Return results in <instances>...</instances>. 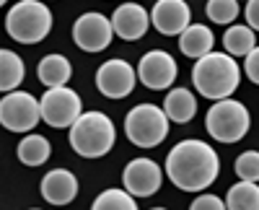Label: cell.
I'll list each match as a JSON object with an SVG mask.
<instances>
[{"mask_svg": "<svg viewBox=\"0 0 259 210\" xmlns=\"http://www.w3.org/2000/svg\"><path fill=\"white\" fill-rule=\"evenodd\" d=\"M163 184V172L153 158H133L122 172V187L135 197H153Z\"/></svg>", "mask_w": 259, "mask_h": 210, "instance_id": "7c38bea8", "label": "cell"}, {"mask_svg": "<svg viewBox=\"0 0 259 210\" xmlns=\"http://www.w3.org/2000/svg\"><path fill=\"white\" fill-rule=\"evenodd\" d=\"M39 190L50 205H70L78 195V177L68 169H52L45 174Z\"/></svg>", "mask_w": 259, "mask_h": 210, "instance_id": "9a60e30c", "label": "cell"}, {"mask_svg": "<svg viewBox=\"0 0 259 210\" xmlns=\"http://www.w3.org/2000/svg\"><path fill=\"white\" fill-rule=\"evenodd\" d=\"M41 101V122H47L55 130H65L73 128V122L83 114V101L78 96V91H73L70 86H55L47 89Z\"/></svg>", "mask_w": 259, "mask_h": 210, "instance_id": "ba28073f", "label": "cell"}, {"mask_svg": "<svg viewBox=\"0 0 259 210\" xmlns=\"http://www.w3.org/2000/svg\"><path fill=\"white\" fill-rule=\"evenodd\" d=\"M239 0H207L205 13L212 24H221V26H231L236 16H239Z\"/></svg>", "mask_w": 259, "mask_h": 210, "instance_id": "cb8c5ba5", "label": "cell"}, {"mask_svg": "<svg viewBox=\"0 0 259 210\" xmlns=\"http://www.w3.org/2000/svg\"><path fill=\"white\" fill-rule=\"evenodd\" d=\"M244 73L251 83H256L259 86V45L244 57Z\"/></svg>", "mask_w": 259, "mask_h": 210, "instance_id": "4316f807", "label": "cell"}, {"mask_svg": "<svg viewBox=\"0 0 259 210\" xmlns=\"http://www.w3.org/2000/svg\"><path fill=\"white\" fill-rule=\"evenodd\" d=\"M177 60L171 57L166 50H150L140 57V65H138V78L145 89L150 91H166L174 86L177 80Z\"/></svg>", "mask_w": 259, "mask_h": 210, "instance_id": "8fae6325", "label": "cell"}, {"mask_svg": "<svg viewBox=\"0 0 259 210\" xmlns=\"http://www.w3.org/2000/svg\"><path fill=\"white\" fill-rule=\"evenodd\" d=\"M192 210H226L228 205H226V200H221L218 195H207V192H202V195H197L192 200V205H189Z\"/></svg>", "mask_w": 259, "mask_h": 210, "instance_id": "484cf974", "label": "cell"}, {"mask_svg": "<svg viewBox=\"0 0 259 210\" xmlns=\"http://www.w3.org/2000/svg\"><path fill=\"white\" fill-rule=\"evenodd\" d=\"M26 75V65L13 50H3L0 52V91L8 94L16 91Z\"/></svg>", "mask_w": 259, "mask_h": 210, "instance_id": "44dd1931", "label": "cell"}, {"mask_svg": "<svg viewBox=\"0 0 259 210\" xmlns=\"http://www.w3.org/2000/svg\"><path fill=\"white\" fill-rule=\"evenodd\" d=\"M114 36L117 34L112 26V18H106L104 13H96V11L78 16L73 24V41L83 52H104L112 45Z\"/></svg>", "mask_w": 259, "mask_h": 210, "instance_id": "9c48e42d", "label": "cell"}, {"mask_svg": "<svg viewBox=\"0 0 259 210\" xmlns=\"http://www.w3.org/2000/svg\"><path fill=\"white\" fill-rule=\"evenodd\" d=\"M6 31L18 45H39L52 31V11L41 0H18L6 13Z\"/></svg>", "mask_w": 259, "mask_h": 210, "instance_id": "277c9868", "label": "cell"}, {"mask_svg": "<svg viewBox=\"0 0 259 210\" xmlns=\"http://www.w3.org/2000/svg\"><path fill=\"white\" fill-rule=\"evenodd\" d=\"M244 16H246V24L254 31H259V0H249L244 6Z\"/></svg>", "mask_w": 259, "mask_h": 210, "instance_id": "83f0119b", "label": "cell"}, {"mask_svg": "<svg viewBox=\"0 0 259 210\" xmlns=\"http://www.w3.org/2000/svg\"><path fill=\"white\" fill-rule=\"evenodd\" d=\"M228 210H259V184L239 179L226 195Z\"/></svg>", "mask_w": 259, "mask_h": 210, "instance_id": "7402d4cb", "label": "cell"}, {"mask_svg": "<svg viewBox=\"0 0 259 210\" xmlns=\"http://www.w3.org/2000/svg\"><path fill=\"white\" fill-rule=\"evenodd\" d=\"M138 80H140L138 68H133L127 60H119V57L106 60L96 70V89L106 99H127L135 91Z\"/></svg>", "mask_w": 259, "mask_h": 210, "instance_id": "30bf717a", "label": "cell"}, {"mask_svg": "<svg viewBox=\"0 0 259 210\" xmlns=\"http://www.w3.org/2000/svg\"><path fill=\"white\" fill-rule=\"evenodd\" d=\"M166 177L182 192H202L218 179L221 158L205 140L189 138L177 143L166 156Z\"/></svg>", "mask_w": 259, "mask_h": 210, "instance_id": "6da1fadb", "label": "cell"}, {"mask_svg": "<svg viewBox=\"0 0 259 210\" xmlns=\"http://www.w3.org/2000/svg\"><path fill=\"white\" fill-rule=\"evenodd\" d=\"M70 148L83 158H101L114 148L117 128L104 112H83L70 128Z\"/></svg>", "mask_w": 259, "mask_h": 210, "instance_id": "3957f363", "label": "cell"}, {"mask_svg": "<svg viewBox=\"0 0 259 210\" xmlns=\"http://www.w3.org/2000/svg\"><path fill=\"white\" fill-rule=\"evenodd\" d=\"M192 83L210 101L228 99L241 83V68L228 52H207L205 57L194 60Z\"/></svg>", "mask_w": 259, "mask_h": 210, "instance_id": "7a4b0ae2", "label": "cell"}, {"mask_svg": "<svg viewBox=\"0 0 259 210\" xmlns=\"http://www.w3.org/2000/svg\"><path fill=\"white\" fill-rule=\"evenodd\" d=\"M233 172L239 179L259 182V151H244L233 163Z\"/></svg>", "mask_w": 259, "mask_h": 210, "instance_id": "d4e9b609", "label": "cell"}, {"mask_svg": "<svg viewBox=\"0 0 259 210\" xmlns=\"http://www.w3.org/2000/svg\"><path fill=\"white\" fill-rule=\"evenodd\" d=\"M212 45H215V36L202 24H189L179 34V50H182V55H187L192 60H200L207 52H212Z\"/></svg>", "mask_w": 259, "mask_h": 210, "instance_id": "2e32d148", "label": "cell"}, {"mask_svg": "<svg viewBox=\"0 0 259 210\" xmlns=\"http://www.w3.org/2000/svg\"><path fill=\"white\" fill-rule=\"evenodd\" d=\"M163 109L168 114L171 122L177 124H187L194 119V114H197V99H194V94L189 89H171L163 99Z\"/></svg>", "mask_w": 259, "mask_h": 210, "instance_id": "e0dca14e", "label": "cell"}, {"mask_svg": "<svg viewBox=\"0 0 259 210\" xmlns=\"http://www.w3.org/2000/svg\"><path fill=\"white\" fill-rule=\"evenodd\" d=\"M112 26L114 34L124 41H138L148 34L150 26V13L140 6V3H122L114 13H112Z\"/></svg>", "mask_w": 259, "mask_h": 210, "instance_id": "5bb4252c", "label": "cell"}, {"mask_svg": "<svg viewBox=\"0 0 259 210\" xmlns=\"http://www.w3.org/2000/svg\"><path fill=\"white\" fill-rule=\"evenodd\" d=\"M0 122L11 133H31L41 122V101L29 91H8L0 101Z\"/></svg>", "mask_w": 259, "mask_h": 210, "instance_id": "52a82bcc", "label": "cell"}, {"mask_svg": "<svg viewBox=\"0 0 259 210\" xmlns=\"http://www.w3.org/2000/svg\"><path fill=\"white\" fill-rule=\"evenodd\" d=\"M150 24L163 36H179L192 24V11L187 0H156L150 11Z\"/></svg>", "mask_w": 259, "mask_h": 210, "instance_id": "4fadbf2b", "label": "cell"}, {"mask_svg": "<svg viewBox=\"0 0 259 210\" xmlns=\"http://www.w3.org/2000/svg\"><path fill=\"white\" fill-rule=\"evenodd\" d=\"M94 210H135L138 207V197L133 192H127L124 187L119 190V187H109V190H104L94 205Z\"/></svg>", "mask_w": 259, "mask_h": 210, "instance_id": "603a6c76", "label": "cell"}, {"mask_svg": "<svg viewBox=\"0 0 259 210\" xmlns=\"http://www.w3.org/2000/svg\"><path fill=\"white\" fill-rule=\"evenodd\" d=\"M0 3H8V0H0Z\"/></svg>", "mask_w": 259, "mask_h": 210, "instance_id": "f1b7e54d", "label": "cell"}, {"mask_svg": "<svg viewBox=\"0 0 259 210\" xmlns=\"http://www.w3.org/2000/svg\"><path fill=\"white\" fill-rule=\"evenodd\" d=\"M256 47V34L249 24H231L223 34V50L233 57H246Z\"/></svg>", "mask_w": 259, "mask_h": 210, "instance_id": "ffe728a7", "label": "cell"}, {"mask_svg": "<svg viewBox=\"0 0 259 210\" xmlns=\"http://www.w3.org/2000/svg\"><path fill=\"white\" fill-rule=\"evenodd\" d=\"M50 153H52V145L45 135L39 133H26V138H21L18 148H16V156L24 166H41L50 161Z\"/></svg>", "mask_w": 259, "mask_h": 210, "instance_id": "d6986e66", "label": "cell"}, {"mask_svg": "<svg viewBox=\"0 0 259 210\" xmlns=\"http://www.w3.org/2000/svg\"><path fill=\"white\" fill-rule=\"evenodd\" d=\"M205 128L210 138H215L218 143H239L251 128V114L241 101H236L231 96L218 99L207 109Z\"/></svg>", "mask_w": 259, "mask_h": 210, "instance_id": "8992f818", "label": "cell"}, {"mask_svg": "<svg viewBox=\"0 0 259 210\" xmlns=\"http://www.w3.org/2000/svg\"><path fill=\"white\" fill-rule=\"evenodd\" d=\"M36 75L41 80V86L55 89V86H68V80L73 75V65L65 55H47L39 60Z\"/></svg>", "mask_w": 259, "mask_h": 210, "instance_id": "ac0fdd59", "label": "cell"}, {"mask_svg": "<svg viewBox=\"0 0 259 210\" xmlns=\"http://www.w3.org/2000/svg\"><path fill=\"white\" fill-rule=\"evenodd\" d=\"M168 114L158 104H138L124 117V135L138 148H156L168 138Z\"/></svg>", "mask_w": 259, "mask_h": 210, "instance_id": "5b68a950", "label": "cell"}]
</instances>
